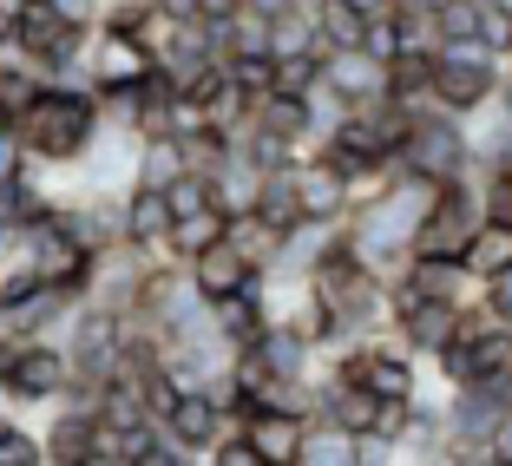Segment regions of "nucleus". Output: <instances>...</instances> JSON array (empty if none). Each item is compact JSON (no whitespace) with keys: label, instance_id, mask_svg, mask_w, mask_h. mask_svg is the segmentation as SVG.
Segmentation results:
<instances>
[{"label":"nucleus","instance_id":"f257e3e1","mask_svg":"<svg viewBox=\"0 0 512 466\" xmlns=\"http://www.w3.org/2000/svg\"><path fill=\"white\" fill-rule=\"evenodd\" d=\"M434 191L440 184L434 178H414V171H394L388 184H381L375 197H362V204H348V217H342V243L355 256H362L368 270L388 283V276H401V263L414 256V230H421V217H427V204H434Z\"/></svg>","mask_w":512,"mask_h":466},{"label":"nucleus","instance_id":"f03ea898","mask_svg":"<svg viewBox=\"0 0 512 466\" xmlns=\"http://www.w3.org/2000/svg\"><path fill=\"white\" fill-rule=\"evenodd\" d=\"M20 138H27V158H40V165H73V158H86L92 138L106 132V99H99V86H60V79H46L40 99H33L27 112H20Z\"/></svg>","mask_w":512,"mask_h":466},{"label":"nucleus","instance_id":"7ed1b4c3","mask_svg":"<svg viewBox=\"0 0 512 466\" xmlns=\"http://www.w3.org/2000/svg\"><path fill=\"white\" fill-rule=\"evenodd\" d=\"M309 296H316V309L335 322V342L342 335H362L381 322V309H388V283H381L375 270H368L362 256L348 250V243H335V250H322L316 263H309Z\"/></svg>","mask_w":512,"mask_h":466},{"label":"nucleus","instance_id":"20e7f679","mask_svg":"<svg viewBox=\"0 0 512 466\" xmlns=\"http://www.w3.org/2000/svg\"><path fill=\"white\" fill-rule=\"evenodd\" d=\"M0 46H14V53L40 60L46 73H73L79 46H86V27L66 20L53 0H14V7H7V33H0Z\"/></svg>","mask_w":512,"mask_h":466},{"label":"nucleus","instance_id":"39448f33","mask_svg":"<svg viewBox=\"0 0 512 466\" xmlns=\"http://www.w3.org/2000/svg\"><path fill=\"white\" fill-rule=\"evenodd\" d=\"M467 165H473L467 125H460V112H447V106L421 112V119L407 125L401 151H394V171H414V178H434V184L467 178Z\"/></svg>","mask_w":512,"mask_h":466},{"label":"nucleus","instance_id":"423d86ee","mask_svg":"<svg viewBox=\"0 0 512 466\" xmlns=\"http://www.w3.org/2000/svg\"><path fill=\"white\" fill-rule=\"evenodd\" d=\"M480 184L473 178H447L434 191V204H427L421 230H414V256H460L467 250V237L480 230Z\"/></svg>","mask_w":512,"mask_h":466},{"label":"nucleus","instance_id":"0eeeda50","mask_svg":"<svg viewBox=\"0 0 512 466\" xmlns=\"http://www.w3.org/2000/svg\"><path fill=\"white\" fill-rule=\"evenodd\" d=\"M66 381H73V361H66V342L53 335H27L0 375V394L14 401H66Z\"/></svg>","mask_w":512,"mask_h":466},{"label":"nucleus","instance_id":"6e6552de","mask_svg":"<svg viewBox=\"0 0 512 466\" xmlns=\"http://www.w3.org/2000/svg\"><path fill=\"white\" fill-rule=\"evenodd\" d=\"M322 86H329L342 106H368V99H388V66H381L368 46H329V53H322Z\"/></svg>","mask_w":512,"mask_h":466},{"label":"nucleus","instance_id":"1a4fd4ad","mask_svg":"<svg viewBox=\"0 0 512 466\" xmlns=\"http://www.w3.org/2000/svg\"><path fill=\"white\" fill-rule=\"evenodd\" d=\"M289 184H296V204H302V217H316V224H342L348 217V178L329 165V158H289Z\"/></svg>","mask_w":512,"mask_h":466},{"label":"nucleus","instance_id":"9d476101","mask_svg":"<svg viewBox=\"0 0 512 466\" xmlns=\"http://www.w3.org/2000/svg\"><path fill=\"white\" fill-rule=\"evenodd\" d=\"M151 66H158V60H151V46L138 40V33H125V27H99V33H92V86H99V92L138 86Z\"/></svg>","mask_w":512,"mask_h":466},{"label":"nucleus","instance_id":"9b49d317","mask_svg":"<svg viewBox=\"0 0 512 466\" xmlns=\"http://www.w3.org/2000/svg\"><path fill=\"white\" fill-rule=\"evenodd\" d=\"M184 276L197 283V296L211 302V296H230V289H243V283H256V263L230 243V230L217 243H204V250H191L184 256Z\"/></svg>","mask_w":512,"mask_h":466},{"label":"nucleus","instance_id":"f8f14e48","mask_svg":"<svg viewBox=\"0 0 512 466\" xmlns=\"http://www.w3.org/2000/svg\"><path fill=\"white\" fill-rule=\"evenodd\" d=\"M302 414H283V407H250L243 414V440L256 447V460L263 466H296V453H302Z\"/></svg>","mask_w":512,"mask_h":466},{"label":"nucleus","instance_id":"ddd939ff","mask_svg":"<svg viewBox=\"0 0 512 466\" xmlns=\"http://www.w3.org/2000/svg\"><path fill=\"white\" fill-rule=\"evenodd\" d=\"M263 270H256V283H243V289H230V296H211V329L224 335L230 348H243V342H256V329H263Z\"/></svg>","mask_w":512,"mask_h":466},{"label":"nucleus","instance_id":"4468645a","mask_svg":"<svg viewBox=\"0 0 512 466\" xmlns=\"http://www.w3.org/2000/svg\"><path fill=\"white\" fill-rule=\"evenodd\" d=\"M171 237V197L158 184H132L125 191V243L132 250H165Z\"/></svg>","mask_w":512,"mask_h":466},{"label":"nucleus","instance_id":"2eb2a0df","mask_svg":"<svg viewBox=\"0 0 512 466\" xmlns=\"http://www.w3.org/2000/svg\"><path fill=\"white\" fill-rule=\"evenodd\" d=\"M243 348H256V355H263V368H270V375H289V381L309 375V355H316V342H309L296 322H263V329H256V342H243Z\"/></svg>","mask_w":512,"mask_h":466},{"label":"nucleus","instance_id":"dca6fc26","mask_svg":"<svg viewBox=\"0 0 512 466\" xmlns=\"http://www.w3.org/2000/svg\"><path fill=\"white\" fill-rule=\"evenodd\" d=\"M250 132L283 138V145H296V151H302V138H316V132H309V106L289 99V92H263V99H250Z\"/></svg>","mask_w":512,"mask_h":466},{"label":"nucleus","instance_id":"f3484780","mask_svg":"<svg viewBox=\"0 0 512 466\" xmlns=\"http://www.w3.org/2000/svg\"><path fill=\"white\" fill-rule=\"evenodd\" d=\"M368 460V447L348 427H335V421H309L302 427V453H296V466H362Z\"/></svg>","mask_w":512,"mask_h":466},{"label":"nucleus","instance_id":"a211bd4d","mask_svg":"<svg viewBox=\"0 0 512 466\" xmlns=\"http://www.w3.org/2000/svg\"><path fill=\"white\" fill-rule=\"evenodd\" d=\"M460 263H467V276H473V283H486V276L512 270V217H480V230L467 237Z\"/></svg>","mask_w":512,"mask_h":466},{"label":"nucleus","instance_id":"6ab92c4d","mask_svg":"<svg viewBox=\"0 0 512 466\" xmlns=\"http://www.w3.org/2000/svg\"><path fill=\"white\" fill-rule=\"evenodd\" d=\"M401 276L414 283V296H440V302H467V263L460 256H407Z\"/></svg>","mask_w":512,"mask_h":466},{"label":"nucleus","instance_id":"aec40b11","mask_svg":"<svg viewBox=\"0 0 512 466\" xmlns=\"http://www.w3.org/2000/svg\"><path fill=\"white\" fill-rule=\"evenodd\" d=\"M92 427H99V414H92L86 401H66V407H60V421H53V434H46V460L86 466V453H92Z\"/></svg>","mask_w":512,"mask_h":466},{"label":"nucleus","instance_id":"412c9836","mask_svg":"<svg viewBox=\"0 0 512 466\" xmlns=\"http://www.w3.org/2000/svg\"><path fill=\"white\" fill-rule=\"evenodd\" d=\"M132 178H138V184H158V191H165L171 178H184V138H178V132H151V138H138V165H132Z\"/></svg>","mask_w":512,"mask_h":466},{"label":"nucleus","instance_id":"4be33fe9","mask_svg":"<svg viewBox=\"0 0 512 466\" xmlns=\"http://www.w3.org/2000/svg\"><path fill=\"white\" fill-rule=\"evenodd\" d=\"M250 211L263 217L270 230H283V237L302 224V204H296V184H289V165L263 171V184H256V204H250Z\"/></svg>","mask_w":512,"mask_h":466},{"label":"nucleus","instance_id":"5701e85b","mask_svg":"<svg viewBox=\"0 0 512 466\" xmlns=\"http://www.w3.org/2000/svg\"><path fill=\"white\" fill-rule=\"evenodd\" d=\"M230 230V211H217V204H197L191 217H171V237H165V256H191V250H204V243H217Z\"/></svg>","mask_w":512,"mask_h":466},{"label":"nucleus","instance_id":"b1692460","mask_svg":"<svg viewBox=\"0 0 512 466\" xmlns=\"http://www.w3.org/2000/svg\"><path fill=\"white\" fill-rule=\"evenodd\" d=\"M230 243H237V250L250 256L256 270H270L276 256H283V230H270L256 211H237V217H230Z\"/></svg>","mask_w":512,"mask_h":466},{"label":"nucleus","instance_id":"393cba45","mask_svg":"<svg viewBox=\"0 0 512 466\" xmlns=\"http://www.w3.org/2000/svg\"><path fill=\"white\" fill-rule=\"evenodd\" d=\"M309 7H316V33L329 46H362V27H368L362 7H348V0H309Z\"/></svg>","mask_w":512,"mask_h":466},{"label":"nucleus","instance_id":"a878e982","mask_svg":"<svg viewBox=\"0 0 512 466\" xmlns=\"http://www.w3.org/2000/svg\"><path fill=\"white\" fill-rule=\"evenodd\" d=\"M270 60V92H289V99H302L322 79V53H270Z\"/></svg>","mask_w":512,"mask_h":466},{"label":"nucleus","instance_id":"bb28decb","mask_svg":"<svg viewBox=\"0 0 512 466\" xmlns=\"http://www.w3.org/2000/svg\"><path fill=\"white\" fill-rule=\"evenodd\" d=\"M46 460V440L40 434H27V427H0V466H40Z\"/></svg>","mask_w":512,"mask_h":466},{"label":"nucleus","instance_id":"cd10ccee","mask_svg":"<svg viewBox=\"0 0 512 466\" xmlns=\"http://www.w3.org/2000/svg\"><path fill=\"white\" fill-rule=\"evenodd\" d=\"M362 46L375 53L381 66H388L394 53H401V27H394V14H388V7H381V14H368V27H362Z\"/></svg>","mask_w":512,"mask_h":466},{"label":"nucleus","instance_id":"c85d7f7f","mask_svg":"<svg viewBox=\"0 0 512 466\" xmlns=\"http://www.w3.org/2000/svg\"><path fill=\"white\" fill-rule=\"evenodd\" d=\"M20 171H27V138H20L14 119H0V184L20 178Z\"/></svg>","mask_w":512,"mask_h":466},{"label":"nucleus","instance_id":"c756f323","mask_svg":"<svg viewBox=\"0 0 512 466\" xmlns=\"http://www.w3.org/2000/svg\"><path fill=\"white\" fill-rule=\"evenodd\" d=\"M486 316H493V322H512V270L486 276Z\"/></svg>","mask_w":512,"mask_h":466},{"label":"nucleus","instance_id":"7c9ffc66","mask_svg":"<svg viewBox=\"0 0 512 466\" xmlns=\"http://www.w3.org/2000/svg\"><path fill=\"white\" fill-rule=\"evenodd\" d=\"M53 7H60L66 20H79V27H92V20H99V0H53Z\"/></svg>","mask_w":512,"mask_h":466},{"label":"nucleus","instance_id":"2f4dec72","mask_svg":"<svg viewBox=\"0 0 512 466\" xmlns=\"http://www.w3.org/2000/svg\"><path fill=\"white\" fill-rule=\"evenodd\" d=\"M493 447H499V460H506V466H512V414H506V421H499V427H493Z\"/></svg>","mask_w":512,"mask_h":466},{"label":"nucleus","instance_id":"473e14b6","mask_svg":"<svg viewBox=\"0 0 512 466\" xmlns=\"http://www.w3.org/2000/svg\"><path fill=\"white\" fill-rule=\"evenodd\" d=\"M348 7H362V14H381V7H394V0H348Z\"/></svg>","mask_w":512,"mask_h":466},{"label":"nucleus","instance_id":"72a5a7b5","mask_svg":"<svg viewBox=\"0 0 512 466\" xmlns=\"http://www.w3.org/2000/svg\"><path fill=\"white\" fill-rule=\"evenodd\" d=\"M0 329H7V309H0Z\"/></svg>","mask_w":512,"mask_h":466}]
</instances>
